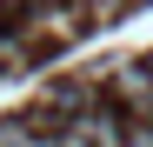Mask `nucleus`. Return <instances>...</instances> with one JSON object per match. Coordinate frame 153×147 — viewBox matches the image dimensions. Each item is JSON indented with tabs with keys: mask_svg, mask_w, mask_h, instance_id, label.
<instances>
[{
	"mask_svg": "<svg viewBox=\"0 0 153 147\" xmlns=\"http://www.w3.org/2000/svg\"><path fill=\"white\" fill-rule=\"evenodd\" d=\"M100 80H107V87H113V94H120V100L133 107L140 120L153 114V74H146V60H120V67H100Z\"/></svg>",
	"mask_w": 153,
	"mask_h": 147,
	"instance_id": "2",
	"label": "nucleus"
},
{
	"mask_svg": "<svg viewBox=\"0 0 153 147\" xmlns=\"http://www.w3.org/2000/svg\"><path fill=\"white\" fill-rule=\"evenodd\" d=\"M120 127L126 120L113 107H87V114H73L53 127V147H120Z\"/></svg>",
	"mask_w": 153,
	"mask_h": 147,
	"instance_id": "1",
	"label": "nucleus"
},
{
	"mask_svg": "<svg viewBox=\"0 0 153 147\" xmlns=\"http://www.w3.org/2000/svg\"><path fill=\"white\" fill-rule=\"evenodd\" d=\"M146 120H153V114H146Z\"/></svg>",
	"mask_w": 153,
	"mask_h": 147,
	"instance_id": "5",
	"label": "nucleus"
},
{
	"mask_svg": "<svg viewBox=\"0 0 153 147\" xmlns=\"http://www.w3.org/2000/svg\"><path fill=\"white\" fill-rule=\"evenodd\" d=\"M120 147H153V120H126V127H120Z\"/></svg>",
	"mask_w": 153,
	"mask_h": 147,
	"instance_id": "4",
	"label": "nucleus"
},
{
	"mask_svg": "<svg viewBox=\"0 0 153 147\" xmlns=\"http://www.w3.org/2000/svg\"><path fill=\"white\" fill-rule=\"evenodd\" d=\"M80 7H73V0H40V7H33V20H27V34L33 40H73V34H80Z\"/></svg>",
	"mask_w": 153,
	"mask_h": 147,
	"instance_id": "3",
	"label": "nucleus"
}]
</instances>
